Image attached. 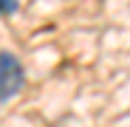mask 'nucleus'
I'll list each match as a JSON object with an SVG mask.
<instances>
[{"label":"nucleus","mask_w":130,"mask_h":127,"mask_svg":"<svg viewBox=\"0 0 130 127\" xmlns=\"http://www.w3.org/2000/svg\"><path fill=\"white\" fill-rule=\"evenodd\" d=\"M11 11H17L14 0H0V14H11Z\"/></svg>","instance_id":"obj_2"},{"label":"nucleus","mask_w":130,"mask_h":127,"mask_svg":"<svg viewBox=\"0 0 130 127\" xmlns=\"http://www.w3.org/2000/svg\"><path fill=\"white\" fill-rule=\"evenodd\" d=\"M26 85V71L20 59L9 51H0V102L17 96Z\"/></svg>","instance_id":"obj_1"}]
</instances>
